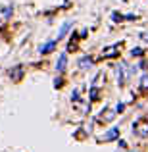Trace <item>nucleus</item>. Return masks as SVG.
Masks as SVG:
<instances>
[{
	"label": "nucleus",
	"mask_w": 148,
	"mask_h": 152,
	"mask_svg": "<svg viewBox=\"0 0 148 152\" xmlns=\"http://www.w3.org/2000/svg\"><path fill=\"white\" fill-rule=\"evenodd\" d=\"M133 129L139 137H148V121H137L133 125Z\"/></svg>",
	"instance_id": "f257e3e1"
},
{
	"label": "nucleus",
	"mask_w": 148,
	"mask_h": 152,
	"mask_svg": "<svg viewBox=\"0 0 148 152\" xmlns=\"http://www.w3.org/2000/svg\"><path fill=\"white\" fill-rule=\"evenodd\" d=\"M119 52V46H108V48L102 50V56L104 58H112V56H117Z\"/></svg>",
	"instance_id": "f03ea898"
},
{
	"label": "nucleus",
	"mask_w": 148,
	"mask_h": 152,
	"mask_svg": "<svg viewBox=\"0 0 148 152\" xmlns=\"http://www.w3.org/2000/svg\"><path fill=\"white\" fill-rule=\"evenodd\" d=\"M66 64H67V56H66V54H63V56H60L58 64H56V69H58V73H62V71L66 69Z\"/></svg>",
	"instance_id": "7ed1b4c3"
},
{
	"label": "nucleus",
	"mask_w": 148,
	"mask_h": 152,
	"mask_svg": "<svg viewBox=\"0 0 148 152\" xmlns=\"http://www.w3.org/2000/svg\"><path fill=\"white\" fill-rule=\"evenodd\" d=\"M54 46H56V42H54V41H50L48 45L41 46V54H48V52H52V50H54Z\"/></svg>",
	"instance_id": "20e7f679"
},
{
	"label": "nucleus",
	"mask_w": 148,
	"mask_h": 152,
	"mask_svg": "<svg viewBox=\"0 0 148 152\" xmlns=\"http://www.w3.org/2000/svg\"><path fill=\"white\" fill-rule=\"evenodd\" d=\"M119 135V129H112V131H108L106 133V137H104V141H114L115 137Z\"/></svg>",
	"instance_id": "39448f33"
},
{
	"label": "nucleus",
	"mask_w": 148,
	"mask_h": 152,
	"mask_svg": "<svg viewBox=\"0 0 148 152\" xmlns=\"http://www.w3.org/2000/svg\"><path fill=\"white\" fill-rule=\"evenodd\" d=\"M79 66H81V67H90V66H93V60H87V58H83V60H79Z\"/></svg>",
	"instance_id": "423d86ee"
},
{
	"label": "nucleus",
	"mask_w": 148,
	"mask_h": 152,
	"mask_svg": "<svg viewBox=\"0 0 148 152\" xmlns=\"http://www.w3.org/2000/svg\"><path fill=\"white\" fill-rule=\"evenodd\" d=\"M21 71H23V67L21 66H17V67H15V69H14V81H19V79H21Z\"/></svg>",
	"instance_id": "0eeeda50"
},
{
	"label": "nucleus",
	"mask_w": 148,
	"mask_h": 152,
	"mask_svg": "<svg viewBox=\"0 0 148 152\" xmlns=\"http://www.w3.org/2000/svg\"><path fill=\"white\" fill-rule=\"evenodd\" d=\"M69 27H71V25H69V23H66V25H63V27H62V31H60V33H58V39H62V37H63V35H66V33H67V31H69Z\"/></svg>",
	"instance_id": "6e6552de"
},
{
	"label": "nucleus",
	"mask_w": 148,
	"mask_h": 152,
	"mask_svg": "<svg viewBox=\"0 0 148 152\" xmlns=\"http://www.w3.org/2000/svg\"><path fill=\"white\" fill-rule=\"evenodd\" d=\"M142 89H148V75H142V81H141Z\"/></svg>",
	"instance_id": "1a4fd4ad"
},
{
	"label": "nucleus",
	"mask_w": 148,
	"mask_h": 152,
	"mask_svg": "<svg viewBox=\"0 0 148 152\" xmlns=\"http://www.w3.org/2000/svg\"><path fill=\"white\" fill-rule=\"evenodd\" d=\"M133 56H142V50L141 48H133V52H131Z\"/></svg>",
	"instance_id": "9d476101"
},
{
	"label": "nucleus",
	"mask_w": 148,
	"mask_h": 152,
	"mask_svg": "<svg viewBox=\"0 0 148 152\" xmlns=\"http://www.w3.org/2000/svg\"><path fill=\"white\" fill-rule=\"evenodd\" d=\"M142 39H144V41H148V35H142Z\"/></svg>",
	"instance_id": "9b49d317"
}]
</instances>
